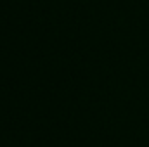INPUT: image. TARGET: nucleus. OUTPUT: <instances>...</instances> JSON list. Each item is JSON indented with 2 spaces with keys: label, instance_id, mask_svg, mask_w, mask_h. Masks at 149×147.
<instances>
[]
</instances>
